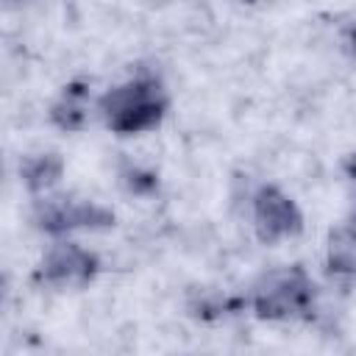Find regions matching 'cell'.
<instances>
[{
  "mask_svg": "<svg viewBox=\"0 0 356 356\" xmlns=\"http://www.w3.org/2000/svg\"><path fill=\"white\" fill-rule=\"evenodd\" d=\"M167 106L170 97L164 83L153 75H136L103 92L97 100V114L103 117L108 131L131 136L159 128Z\"/></svg>",
  "mask_w": 356,
  "mask_h": 356,
  "instance_id": "obj_1",
  "label": "cell"
},
{
  "mask_svg": "<svg viewBox=\"0 0 356 356\" xmlns=\"http://www.w3.org/2000/svg\"><path fill=\"white\" fill-rule=\"evenodd\" d=\"M250 306L261 320H300L314 306V281L303 267L270 270L253 284Z\"/></svg>",
  "mask_w": 356,
  "mask_h": 356,
  "instance_id": "obj_2",
  "label": "cell"
},
{
  "mask_svg": "<svg viewBox=\"0 0 356 356\" xmlns=\"http://www.w3.org/2000/svg\"><path fill=\"white\" fill-rule=\"evenodd\" d=\"M36 222L42 231L53 236H64L72 231L111 228L114 214L95 200H83L72 195H44L36 203Z\"/></svg>",
  "mask_w": 356,
  "mask_h": 356,
  "instance_id": "obj_3",
  "label": "cell"
},
{
  "mask_svg": "<svg viewBox=\"0 0 356 356\" xmlns=\"http://www.w3.org/2000/svg\"><path fill=\"white\" fill-rule=\"evenodd\" d=\"M253 228L264 245H275L303 231V214L284 189L264 184L253 195Z\"/></svg>",
  "mask_w": 356,
  "mask_h": 356,
  "instance_id": "obj_4",
  "label": "cell"
},
{
  "mask_svg": "<svg viewBox=\"0 0 356 356\" xmlns=\"http://www.w3.org/2000/svg\"><path fill=\"white\" fill-rule=\"evenodd\" d=\"M100 261L92 250L81 248L78 242H56L47 248L39 264V278L58 289L83 286L95 278Z\"/></svg>",
  "mask_w": 356,
  "mask_h": 356,
  "instance_id": "obj_5",
  "label": "cell"
},
{
  "mask_svg": "<svg viewBox=\"0 0 356 356\" xmlns=\"http://www.w3.org/2000/svg\"><path fill=\"white\" fill-rule=\"evenodd\" d=\"M328 273L339 281H356V217L337 225L325 248Z\"/></svg>",
  "mask_w": 356,
  "mask_h": 356,
  "instance_id": "obj_6",
  "label": "cell"
},
{
  "mask_svg": "<svg viewBox=\"0 0 356 356\" xmlns=\"http://www.w3.org/2000/svg\"><path fill=\"white\" fill-rule=\"evenodd\" d=\"M61 175V159L56 153H39V156H31L25 164H22V181L28 189L33 192H44L50 189Z\"/></svg>",
  "mask_w": 356,
  "mask_h": 356,
  "instance_id": "obj_7",
  "label": "cell"
},
{
  "mask_svg": "<svg viewBox=\"0 0 356 356\" xmlns=\"http://www.w3.org/2000/svg\"><path fill=\"white\" fill-rule=\"evenodd\" d=\"M342 170H345V178L350 184V195H353V217H356V150L342 161Z\"/></svg>",
  "mask_w": 356,
  "mask_h": 356,
  "instance_id": "obj_8",
  "label": "cell"
},
{
  "mask_svg": "<svg viewBox=\"0 0 356 356\" xmlns=\"http://www.w3.org/2000/svg\"><path fill=\"white\" fill-rule=\"evenodd\" d=\"M353 44H356V33H353Z\"/></svg>",
  "mask_w": 356,
  "mask_h": 356,
  "instance_id": "obj_9",
  "label": "cell"
}]
</instances>
